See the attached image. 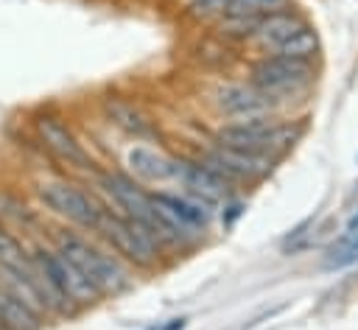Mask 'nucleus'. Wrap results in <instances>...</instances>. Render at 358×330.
Masks as SVG:
<instances>
[{
    "label": "nucleus",
    "instance_id": "1",
    "mask_svg": "<svg viewBox=\"0 0 358 330\" xmlns=\"http://www.w3.org/2000/svg\"><path fill=\"white\" fill-rule=\"evenodd\" d=\"M48 243L56 252H62L70 263H76L90 277V282L101 291L103 299H115L131 291L134 271L117 254H112L95 235H87L84 229L62 224V227H48Z\"/></svg>",
    "mask_w": 358,
    "mask_h": 330
},
{
    "label": "nucleus",
    "instance_id": "2",
    "mask_svg": "<svg viewBox=\"0 0 358 330\" xmlns=\"http://www.w3.org/2000/svg\"><path fill=\"white\" fill-rule=\"evenodd\" d=\"M90 235H95L112 254H117L131 271H140V274L157 271L168 257L165 246L140 221L126 218L123 213L112 210L109 204Z\"/></svg>",
    "mask_w": 358,
    "mask_h": 330
},
{
    "label": "nucleus",
    "instance_id": "3",
    "mask_svg": "<svg viewBox=\"0 0 358 330\" xmlns=\"http://www.w3.org/2000/svg\"><path fill=\"white\" fill-rule=\"evenodd\" d=\"M302 137H305V123L296 120V117L291 120V117H280V115L249 117V120H227L213 134L215 143L257 151V154H268L274 159L288 154Z\"/></svg>",
    "mask_w": 358,
    "mask_h": 330
},
{
    "label": "nucleus",
    "instance_id": "4",
    "mask_svg": "<svg viewBox=\"0 0 358 330\" xmlns=\"http://www.w3.org/2000/svg\"><path fill=\"white\" fill-rule=\"evenodd\" d=\"M31 193L42 210L56 215L62 224L84 232H92L98 218L106 210L103 199L95 190L84 187L70 176H39L31 185Z\"/></svg>",
    "mask_w": 358,
    "mask_h": 330
},
{
    "label": "nucleus",
    "instance_id": "5",
    "mask_svg": "<svg viewBox=\"0 0 358 330\" xmlns=\"http://www.w3.org/2000/svg\"><path fill=\"white\" fill-rule=\"evenodd\" d=\"M28 254L36 266V271L50 282V288L64 299V305H70L76 313H81L84 308H92L98 305L103 296L101 291L90 282V277L76 266L70 263L62 252H56L48 241H34L28 246Z\"/></svg>",
    "mask_w": 358,
    "mask_h": 330
},
{
    "label": "nucleus",
    "instance_id": "6",
    "mask_svg": "<svg viewBox=\"0 0 358 330\" xmlns=\"http://www.w3.org/2000/svg\"><path fill=\"white\" fill-rule=\"evenodd\" d=\"M31 131L36 145L50 154V159H56L59 165H64L67 171L92 176L101 165L95 162V157L90 154V148L84 145V140L76 134V129L56 112H39L31 120Z\"/></svg>",
    "mask_w": 358,
    "mask_h": 330
},
{
    "label": "nucleus",
    "instance_id": "7",
    "mask_svg": "<svg viewBox=\"0 0 358 330\" xmlns=\"http://www.w3.org/2000/svg\"><path fill=\"white\" fill-rule=\"evenodd\" d=\"M246 81L266 95L285 101L291 92H302L316 81V62L266 53L246 67Z\"/></svg>",
    "mask_w": 358,
    "mask_h": 330
},
{
    "label": "nucleus",
    "instance_id": "8",
    "mask_svg": "<svg viewBox=\"0 0 358 330\" xmlns=\"http://www.w3.org/2000/svg\"><path fill=\"white\" fill-rule=\"evenodd\" d=\"M193 154L235 187H246V185L263 182L266 176H271V171L277 165V159L268 157V154L232 148V145H224V143H215V140H210L204 148H199Z\"/></svg>",
    "mask_w": 358,
    "mask_h": 330
},
{
    "label": "nucleus",
    "instance_id": "9",
    "mask_svg": "<svg viewBox=\"0 0 358 330\" xmlns=\"http://www.w3.org/2000/svg\"><path fill=\"white\" fill-rule=\"evenodd\" d=\"M173 182L179 185L182 193L199 199L210 210H218L238 190L221 173H215L210 165H204L196 154H173Z\"/></svg>",
    "mask_w": 358,
    "mask_h": 330
},
{
    "label": "nucleus",
    "instance_id": "10",
    "mask_svg": "<svg viewBox=\"0 0 358 330\" xmlns=\"http://www.w3.org/2000/svg\"><path fill=\"white\" fill-rule=\"evenodd\" d=\"M213 109L227 117V120H249V117H266V115H280L282 101L260 92L249 81H227L218 84L210 95Z\"/></svg>",
    "mask_w": 358,
    "mask_h": 330
},
{
    "label": "nucleus",
    "instance_id": "11",
    "mask_svg": "<svg viewBox=\"0 0 358 330\" xmlns=\"http://www.w3.org/2000/svg\"><path fill=\"white\" fill-rule=\"evenodd\" d=\"M101 112L103 117L120 129L126 137L137 140V143H159L162 140V129L154 120L151 112H145L137 101L123 98V95H106L101 98Z\"/></svg>",
    "mask_w": 358,
    "mask_h": 330
},
{
    "label": "nucleus",
    "instance_id": "12",
    "mask_svg": "<svg viewBox=\"0 0 358 330\" xmlns=\"http://www.w3.org/2000/svg\"><path fill=\"white\" fill-rule=\"evenodd\" d=\"M302 25H308V20H305L296 8L271 11V14H266V17H260V20H257V25H255V31H252V36H249L246 48L257 50L260 56L274 53V50H277L285 39H291Z\"/></svg>",
    "mask_w": 358,
    "mask_h": 330
},
{
    "label": "nucleus",
    "instance_id": "13",
    "mask_svg": "<svg viewBox=\"0 0 358 330\" xmlns=\"http://www.w3.org/2000/svg\"><path fill=\"white\" fill-rule=\"evenodd\" d=\"M126 171L143 185L173 182V154L151 143H134L126 151Z\"/></svg>",
    "mask_w": 358,
    "mask_h": 330
},
{
    "label": "nucleus",
    "instance_id": "14",
    "mask_svg": "<svg viewBox=\"0 0 358 330\" xmlns=\"http://www.w3.org/2000/svg\"><path fill=\"white\" fill-rule=\"evenodd\" d=\"M0 227L11 232H39L45 224L39 210L28 199L8 187H0Z\"/></svg>",
    "mask_w": 358,
    "mask_h": 330
},
{
    "label": "nucleus",
    "instance_id": "15",
    "mask_svg": "<svg viewBox=\"0 0 358 330\" xmlns=\"http://www.w3.org/2000/svg\"><path fill=\"white\" fill-rule=\"evenodd\" d=\"M0 319L6 330H42L45 327V319L36 310H31L25 302H20L3 288H0Z\"/></svg>",
    "mask_w": 358,
    "mask_h": 330
},
{
    "label": "nucleus",
    "instance_id": "16",
    "mask_svg": "<svg viewBox=\"0 0 358 330\" xmlns=\"http://www.w3.org/2000/svg\"><path fill=\"white\" fill-rule=\"evenodd\" d=\"M319 50H322V42H319V34H316V28L308 22V25H302L291 39H285L277 50H274V56H288V59H302V62H316V56H319Z\"/></svg>",
    "mask_w": 358,
    "mask_h": 330
},
{
    "label": "nucleus",
    "instance_id": "17",
    "mask_svg": "<svg viewBox=\"0 0 358 330\" xmlns=\"http://www.w3.org/2000/svg\"><path fill=\"white\" fill-rule=\"evenodd\" d=\"M229 8V0H185L182 17L193 25H215Z\"/></svg>",
    "mask_w": 358,
    "mask_h": 330
},
{
    "label": "nucleus",
    "instance_id": "18",
    "mask_svg": "<svg viewBox=\"0 0 358 330\" xmlns=\"http://www.w3.org/2000/svg\"><path fill=\"white\" fill-rule=\"evenodd\" d=\"M282 8H291V0H229L224 17H266Z\"/></svg>",
    "mask_w": 358,
    "mask_h": 330
},
{
    "label": "nucleus",
    "instance_id": "19",
    "mask_svg": "<svg viewBox=\"0 0 358 330\" xmlns=\"http://www.w3.org/2000/svg\"><path fill=\"white\" fill-rule=\"evenodd\" d=\"M31 254H28V243L17 238V232L0 227V263H11V266H20L25 263Z\"/></svg>",
    "mask_w": 358,
    "mask_h": 330
},
{
    "label": "nucleus",
    "instance_id": "20",
    "mask_svg": "<svg viewBox=\"0 0 358 330\" xmlns=\"http://www.w3.org/2000/svg\"><path fill=\"white\" fill-rule=\"evenodd\" d=\"M221 207L227 210V213L221 215V221H224V227H229V224H232V221H235V218H238V215L243 213V201H238L235 196H232V199H227V201H224Z\"/></svg>",
    "mask_w": 358,
    "mask_h": 330
},
{
    "label": "nucleus",
    "instance_id": "21",
    "mask_svg": "<svg viewBox=\"0 0 358 330\" xmlns=\"http://www.w3.org/2000/svg\"><path fill=\"white\" fill-rule=\"evenodd\" d=\"M185 322H187V319H182V316H179V319H171V324H168V327H162V330H182V327H185Z\"/></svg>",
    "mask_w": 358,
    "mask_h": 330
},
{
    "label": "nucleus",
    "instance_id": "22",
    "mask_svg": "<svg viewBox=\"0 0 358 330\" xmlns=\"http://www.w3.org/2000/svg\"><path fill=\"white\" fill-rule=\"evenodd\" d=\"M347 229H350V232H355V229H358V213H355V215L350 218V224H347Z\"/></svg>",
    "mask_w": 358,
    "mask_h": 330
},
{
    "label": "nucleus",
    "instance_id": "23",
    "mask_svg": "<svg viewBox=\"0 0 358 330\" xmlns=\"http://www.w3.org/2000/svg\"><path fill=\"white\" fill-rule=\"evenodd\" d=\"M0 327H3V319H0Z\"/></svg>",
    "mask_w": 358,
    "mask_h": 330
}]
</instances>
